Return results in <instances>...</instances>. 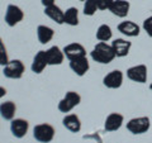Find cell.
Wrapping results in <instances>:
<instances>
[{
  "instance_id": "6da1fadb",
  "label": "cell",
  "mask_w": 152,
  "mask_h": 143,
  "mask_svg": "<svg viewBox=\"0 0 152 143\" xmlns=\"http://www.w3.org/2000/svg\"><path fill=\"white\" fill-rule=\"evenodd\" d=\"M90 57L95 61V62L103 63V65H108L115 58V53L112 45L109 46L107 45V42H99L95 45L93 51L90 52Z\"/></svg>"
},
{
  "instance_id": "7a4b0ae2",
  "label": "cell",
  "mask_w": 152,
  "mask_h": 143,
  "mask_svg": "<svg viewBox=\"0 0 152 143\" xmlns=\"http://www.w3.org/2000/svg\"><path fill=\"white\" fill-rule=\"evenodd\" d=\"M55 128L48 123L37 124L33 128V137L34 139L41 143H50L55 137Z\"/></svg>"
},
{
  "instance_id": "3957f363",
  "label": "cell",
  "mask_w": 152,
  "mask_h": 143,
  "mask_svg": "<svg viewBox=\"0 0 152 143\" xmlns=\"http://www.w3.org/2000/svg\"><path fill=\"white\" fill-rule=\"evenodd\" d=\"M24 71H26V66L20 60H12L9 61L7 66H4L3 74L8 79L18 80L23 76Z\"/></svg>"
},
{
  "instance_id": "277c9868",
  "label": "cell",
  "mask_w": 152,
  "mask_h": 143,
  "mask_svg": "<svg viewBox=\"0 0 152 143\" xmlns=\"http://www.w3.org/2000/svg\"><path fill=\"white\" fill-rule=\"evenodd\" d=\"M151 127V122L148 117H138L133 118L127 123V129L133 134H143L148 132Z\"/></svg>"
},
{
  "instance_id": "5b68a950",
  "label": "cell",
  "mask_w": 152,
  "mask_h": 143,
  "mask_svg": "<svg viewBox=\"0 0 152 143\" xmlns=\"http://www.w3.org/2000/svg\"><path fill=\"white\" fill-rule=\"evenodd\" d=\"M80 101H81V96L76 91H67L65 98L58 103V110L61 113H69L71 112L75 107H77Z\"/></svg>"
},
{
  "instance_id": "8992f818",
  "label": "cell",
  "mask_w": 152,
  "mask_h": 143,
  "mask_svg": "<svg viewBox=\"0 0 152 143\" xmlns=\"http://www.w3.org/2000/svg\"><path fill=\"white\" fill-rule=\"evenodd\" d=\"M24 18V13L19 7L14 5V4H9L5 12V23L9 27H15L19 22L23 20Z\"/></svg>"
},
{
  "instance_id": "52a82bcc",
  "label": "cell",
  "mask_w": 152,
  "mask_h": 143,
  "mask_svg": "<svg viewBox=\"0 0 152 143\" xmlns=\"http://www.w3.org/2000/svg\"><path fill=\"white\" fill-rule=\"evenodd\" d=\"M127 77L134 81V82L145 84L147 81V67L146 65H137L132 66L127 70Z\"/></svg>"
},
{
  "instance_id": "ba28073f",
  "label": "cell",
  "mask_w": 152,
  "mask_h": 143,
  "mask_svg": "<svg viewBox=\"0 0 152 143\" xmlns=\"http://www.w3.org/2000/svg\"><path fill=\"white\" fill-rule=\"evenodd\" d=\"M104 86L109 89H119L123 84V72L121 70H113L103 79Z\"/></svg>"
},
{
  "instance_id": "9c48e42d",
  "label": "cell",
  "mask_w": 152,
  "mask_h": 143,
  "mask_svg": "<svg viewBox=\"0 0 152 143\" xmlns=\"http://www.w3.org/2000/svg\"><path fill=\"white\" fill-rule=\"evenodd\" d=\"M62 51L69 61L81 58V57H86V51H85L84 46L80 43H70L67 46H65Z\"/></svg>"
},
{
  "instance_id": "30bf717a",
  "label": "cell",
  "mask_w": 152,
  "mask_h": 143,
  "mask_svg": "<svg viewBox=\"0 0 152 143\" xmlns=\"http://www.w3.org/2000/svg\"><path fill=\"white\" fill-rule=\"evenodd\" d=\"M28 129H29V123L26 119L17 118L13 119L10 123V132L15 138H23L27 134Z\"/></svg>"
},
{
  "instance_id": "8fae6325",
  "label": "cell",
  "mask_w": 152,
  "mask_h": 143,
  "mask_svg": "<svg viewBox=\"0 0 152 143\" xmlns=\"http://www.w3.org/2000/svg\"><path fill=\"white\" fill-rule=\"evenodd\" d=\"M124 122V117L119 113H110L105 119L104 123V129L107 132H115L122 127Z\"/></svg>"
},
{
  "instance_id": "7c38bea8",
  "label": "cell",
  "mask_w": 152,
  "mask_h": 143,
  "mask_svg": "<svg viewBox=\"0 0 152 143\" xmlns=\"http://www.w3.org/2000/svg\"><path fill=\"white\" fill-rule=\"evenodd\" d=\"M131 4L127 0H114L113 4L109 8V10L112 12V14L119 17V18H126L129 13Z\"/></svg>"
},
{
  "instance_id": "4fadbf2b",
  "label": "cell",
  "mask_w": 152,
  "mask_h": 143,
  "mask_svg": "<svg viewBox=\"0 0 152 143\" xmlns=\"http://www.w3.org/2000/svg\"><path fill=\"white\" fill-rule=\"evenodd\" d=\"M46 66H48V60H47V52L46 51H39L37 52L31 69L34 74H41L43 72V70L46 69Z\"/></svg>"
},
{
  "instance_id": "5bb4252c",
  "label": "cell",
  "mask_w": 152,
  "mask_h": 143,
  "mask_svg": "<svg viewBox=\"0 0 152 143\" xmlns=\"http://www.w3.org/2000/svg\"><path fill=\"white\" fill-rule=\"evenodd\" d=\"M112 47L117 57H126L129 53L132 43L127 39H123V38H117V39H114L112 42Z\"/></svg>"
},
{
  "instance_id": "9a60e30c",
  "label": "cell",
  "mask_w": 152,
  "mask_h": 143,
  "mask_svg": "<svg viewBox=\"0 0 152 143\" xmlns=\"http://www.w3.org/2000/svg\"><path fill=\"white\" fill-rule=\"evenodd\" d=\"M70 69L77 76H84L89 71L90 65L86 57H81V58H76L70 61Z\"/></svg>"
},
{
  "instance_id": "2e32d148",
  "label": "cell",
  "mask_w": 152,
  "mask_h": 143,
  "mask_svg": "<svg viewBox=\"0 0 152 143\" xmlns=\"http://www.w3.org/2000/svg\"><path fill=\"white\" fill-rule=\"evenodd\" d=\"M118 31L127 37H137L140 34V27L132 20H124L118 24Z\"/></svg>"
},
{
  "instance_id": "e0dca14e",
  "label": "cell",
  "mask_w": 152,
  "mask_h": 143,
  "mask_svg": "<svg viewBox=\"0 0 152 143\" xmlns=\"http://www.w3.org/2000/svg\"><path fill=\"white\" fill-rule=\"evenodd\" d=\"M47 60H48V65L51 66H56V65H61L64 62L65 55L64 51L60 50V47L57 46H52L50 50H47Z\"/></svg>"
},
{
  "instance_id": "ac0fdd59",
  "label": "cell",
  "mask_w": 152,
  "mask_h": 143,
  "mask_svg": "<svg viewBox=\"0 0 152 143\" xmlns=\"http://www.w3.org/2000/svg\"><path fill=\"white\" fill-rule=\"evenodd\" d=\"M62 124L66 129H69L72 133H77L81 129V122H80V118L76 114H67L62 119Z\"/></svg>"
},
{
  "instance_id": "d6986e66",
  "label": "cell",
  "mask_w": 152,
  "mask_h": 143,
  "mask_svg": "<svg viewBox=\"0 0 152 143\" xmlns=\"http://www.w3.org/2000/svg\"><path fill=\"white\" fill-rule=\"evenodd\" d=\"M45 14L47 17H50L52 20L56 22L57 24H64V19H65V12H62V9L57 5H50L45 8Z\"/></svg>"
},
{
  "instance_id": "ffe728a7",
  "label": "cell",
  "mask_w": 152,
  "mask_h": 143,
  "mask_svg": "<svg viewBox=\"0 0 152 143\" xmlns=\"http://www.w3.org/2000/svg\"><path fill=\"white\" fill-rule=\"evenodd\" d=\"M55 36V32L51 27H47V26H38L37 28V37H38V41L39 43L42 45H46L48 42L52 41V38Z\"/></svg>"
},
{
  "instance_id": "44dd1931",
  "label": "cell",
  "mask_w": 152,
  "mask_h": 143,
  "mask_svg": "<svg viewBox=\"0 0 152 143\" xmlns=\"http://www.w3.org/2000/svg\"><path fill=\"white\" fill-rule=\"evenodd\" d=\"M15 110H17L15 103L10 101V100L0 104V115L5 120H13L14 115H15Z\"/></svg>"
},
{
  "instance_id": "7402d4cb",
  "label": "cell",
  "mask_w": 152,
  "mask_h": 143,
  "mask_svg": "<svg viewBox=\"0 0 152 143\" xmlns=\"http://www.w3.org/2000/svg\"><path fill=\"white\" fill-rule=\"evenodd\" d=\"M64 22L66 23V24H69V26H77L79 24V10L76 8L74 7H71L69 8L65 12V19H64Z\"/></svg>"
},
{
  "instance_id": "603a6c76",
  "label": "cell",
  "mask_w": 152,
  "mask_h": 143,
  "mask_svg": "<svg viewBox=\"0 0 152 143\" xmlns=\"http://www.w3.org/2000/svg\"><path fill=\"white\" fill-rule=\"evenodd\" d=\"M113 32L108 24H102L96 31V39L99 42H108L112 38Z\"/></svg>"
},
{
  "instance_id": "cb8c5ba5",
  "label": "cell",
  "mask_w": 152,
  "mask_h": 143,
  "mask_svg": "<svg viewBox=\"0 0 152 143\" xmlns=\"http://www.w3.org/2000/svg\"><path fill=\"white\" fill-rule=\"evenodd\" d=\"M98 10V4L96 0H85L84 3V14L88 17L94 15Z\"/></svg>"
},
{
  "instance_id": "d4e9b609",
  "label": "cell",
  "mask_w": 152,
  "mask_h": 143,
  "mask_svg": "<svg viewBox=\"0 0 152 143\" xmlns=\"http://www.w3.org/2000/svg\"><path fill=\"white\" fill-rule=\"evenodd\" d=\"M9 62V57H8V52L5 48V45H4L3 39L0 38V65L1 66H7Z\"/></svg>"
},
{
  "instance_id": "484cf974",
  "label": "cell",
  "mask_w": 152,
  "mask_h": 143,
  "mask_svg": "<svg viewBox=\"0 0 152 143\" xmlns=\"http://www.w3.org/2000/svg\"><path fill=\"white\" fill-rule=\"evenodd\" d=\"M143 31L147 33V36L152 38V15L148 17L147 19H145L143 20Z\"/></svg>"
},
{
  "instance_id": "4316f807",
  "label": "cell",
  "mask_w": 152,
  "mask_h": 143,
  "mask_svg": "<svg viewBox=\"0 0 152 143\" xmlns=\"http://www.w3.org/2000/svg\"><path fill=\"white\" fill-rule=\"evenodd\" d=\"M113 1H114V0H96L98 9H99V10H107V9L110 8Z\"/></svg>"
},
{
  "instance_id": "83f0119b",
  "label": "cell",
  "mask_w": 152,
  "mask_h": 143,
  "mask_svg": "<svg viewBox=\"0 0 152 143\" xmlns=\"http://www.w3.org/2000/svg\"><path fill=\"white\" fill-rule=\"evenodd\" d=\"M56 0H41V3H42V5H45L46 7H50V5H53Z\"/></svg>"
},
{
  "instance_id": "f1b7e54d",
  "label": "cell",
  "mask_w": 152,
  "mask_h": 143,
  "mask_svg": "<svg viewBox=\"0 0 152 143\" xmlns=\"http://www.w3.org/2000/svg\"><path fill=\"white\" fill-rule=\"evenodd\" d=\"M5 95H7V89L0 86V99H1L3 96H5Z\"/></svg>"
},
{
  "instance_id": "f546056e",
  "label": "cell",
  "mask_w": 152,
  "mask_h": 143,
  "mask_svg": "<svg viewBox=\"0 0 152 143\" xmlns=\"http://www.w3.org/2000/svg\"><path fill=\"white\" fill-rule=\"evenodd\" d=\"M150 89H151V90H152V82H151V85H150Z\"/></svg>"
},
{
  "instance_id": "4dcf8cb0",
  "label": "cell",
  "mask_w": 152,
  "mask_h": 143,
  "mask_svg": "<svg viewBox=\"0 0 152 143\" xmlns=\"http://www.w3.org/2000/svg\"><path fill=\"white\" fill-rule=\"evenodd\" d=\"M81 1H85V0H81Z\"/></svg>"
}]
</instances>
